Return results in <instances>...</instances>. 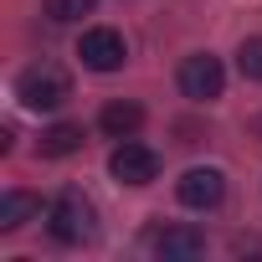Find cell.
I'll list each match as a JSON object with an SVG mask.
<instances>
[{
    "label": "cell",
    "instance_id": "1",
    "mask_svg": "<svg viewBox=\"0 0 262 262\" xmlns=\"http://www.w3.org/2000/svg\"><path fill=\"white\" fill-rule=\"evenodd\" d=\"M67 93H72V82H67L62 67H26L21 82H16V98H21L26 108H36V113H41V108H62Z\"/></svg>",
    "mask_w": 262,
    "mask_h": 262
},
{
    "label": "cell",
    "instance_id": "2",
    "mask_svg": "<svg viewBox=\"0 0 262 262\" xmlns=\"http://www.w3.org/2000/svg\"><path fill=\"white\" fill-rule=\"evenodd\" d=\"M47 221H52V236H57L62 247H72V242H88V236H93V206H88L77 190H62V195L52 201Z\"/></svg>",
    "mask_w": 262,
    "mask_h": 262
},
{
    "label": "cell",
    "instance_id": "3",
    "mask_svg": "<svg viewBox=\"0 0 262 262\" xmlns=\"http://www.w3.org/2000/svg\"><path fill=\"white\" fill-rule=\"evenodd\" d=\"M108 175H113L118 185H149V180L160 175V155H155L149 144H139V139H123V144L108 155Z\"/></svg>",
    "mask_w": 262,
    "mask_h": 262
},
{
    "label": "cell",
    "instance_id": "4",
    "mask_svg": "<svg viewBox=\"0 0 262 262\" xmlns=\"http://www.w3.org/2000/svg\"><path fill=\"white\" fill-rule=\"evenodd\" d=\"M77 57H82L88 72H118L123 57H128V47H123V36L113 26H88L82 41H77Z\"/></svg>",
    "mask_w": 262,
    "mask_h": 262
},
{
    "label": "cell",
    "instance_id": "5",
    "mask_svg": "<svg viewBox=\"0 0 262 262\" xmlns=\"http://www.w3.org/2000/svg\"><path fill=\"white\" fill-rule=\"evenodd\" d=\"M221 88H226V72H221V62L211 52H195V57L180 62V93L185 98L211 103V98H221Z\"/></svg>",
    "mask_w": 262,
    "mask_h": 262
},
{
    "label": "cell",
    "instance_id": "6",
    "mask_svg": "<svg viewBox=\"0 0 262 262\" xmlns=\"http://www.w3.org/2000/svg\"><path fill=\"white\" fill-rule=\"evenodd\" d=\"M175 195H180V206H190V211H211V206H221V195H226V175L211 170V165H195V170H185V175L175 180Z\"/></svg>",
    "mask_w": 262,
    "mask_h": 262
},
{
    "label": "cell",
    "instance_id": "7",
    "mask_svg": "<svg viewBox=\"0 0 262 262\" xmlns=\"http://www.w3.org/2000/svg\"><path fill=\"white\" fill-rule=\"evenodd\" d=\"M155 252L165 262H190V257L206 252V231H195V226H165V236L155 242Z\"/></svg>",
    "mask_w": 262,
    "mask_h": 262
},
{
    "label": "cell",
    "instance_id": "8",
    "mask_svg": "<svg viewBox=\"0 0 262 262\" xmlns=\"http://www.w3.org/2000/svg\"><path fill=\"white\" fill-rule=\"evenodd\" d=\"M139 123H144V108H139V103H123V98L108 103V108L98 113V128H103L108 139H134Z\"/></svg>",
    "mask_w": 262,
    "mask_h": 262
},
{
    "label": "cell",
    "instance_id": "9",
    "mask_svg": "<svg viewBox=\"0 0 262 262\" xmlns=\"http://www.w3.org/2000/svg\"><path fill=\"white\" fill-rule=\"evenodd\" d=\"M31 216H41V201L31 190H6L0 195V231H21Z\"/></svg>",
    "mask_w": 262,
    "mask_h": 262
},
{
    "label": "cell",
    "instance_id": "10",
    "mask_svg": "<svg viewBox=\"0 0 262 262\" xmlns=\"http://www.w3.org/2000/svg\"><path fill=\"white\" fill-rule=\"evenodd\" d=\"M82 149V123H52L41 134V155L47 160H62V155H77Z\"/></svg>",
    "mask_w": 262,
    "mask_h": 262
},
{
    "label": "cell",
    "instance_id": "11",
    "mask_svg": "<svg viewBox=\"0 0 262 262\" xmlns=\"http://www.w3.org/2000/svg\"><path fill=\"white\" fill-rule=\"evenodd\" d=\"M236 67H242V77H247V82H262V36H247V41H242Z\"/></svg>",
    "mask_w": 262,
    "mask_h": 262
},
{
    "label": "cell",
    "instance_id": "12",
    "mask_svg": "<svg viewBox=\"0 0 262 262\" xmlns=\"http://www.w3.org/2000/svg\"><path fill=\"white\" fill-rule=\"evenodd\" d=\"M41 6H47L52 21H82V16H93V0H41Z\"/></svg>",
    "mask_w": 262,
    "mask_h": 262
},
{
    "label": "cell",
    "instance_id": "13",
    "mask_svg": "<svg viewBox=\"0 0 262 262\" xmlns=\"http://www.w3.org/2000/svg\"><path fill=\"white\" fill-rule=\"evenodd\" d=\"M257 134H262V118H257Z\"/></svg>",
    "mask_w": 262,
    "mask_h": 262
}]
</instances>
